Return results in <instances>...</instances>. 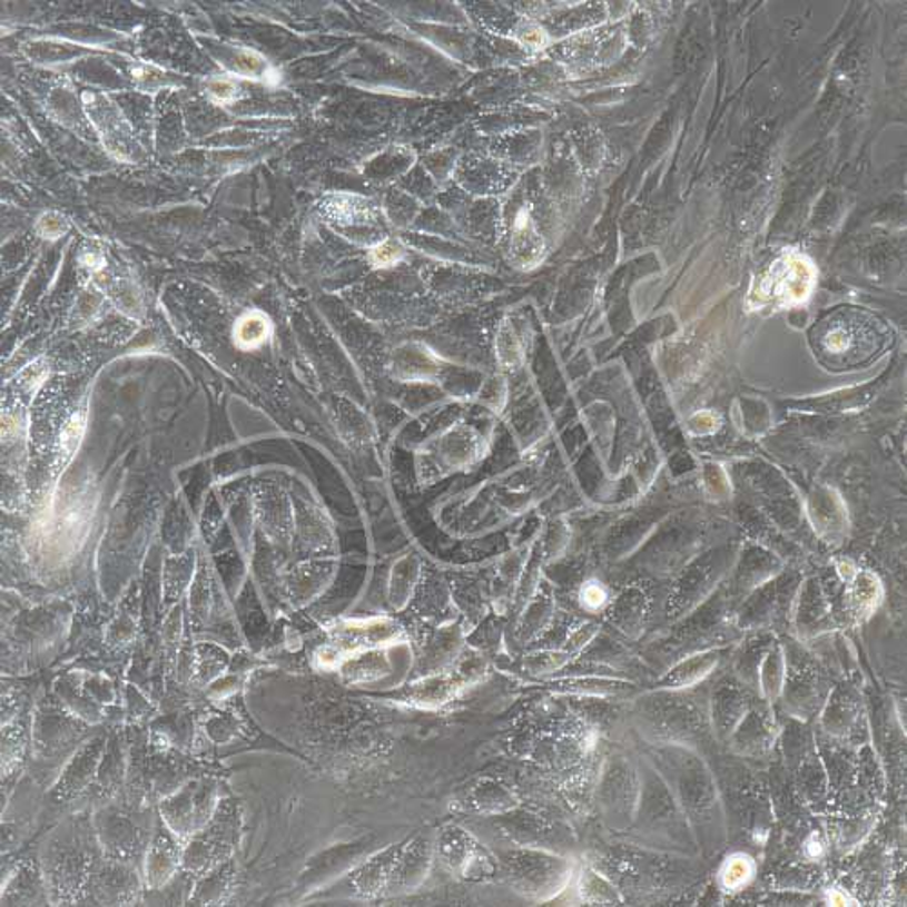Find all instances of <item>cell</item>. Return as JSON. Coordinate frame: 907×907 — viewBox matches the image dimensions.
<instances>
[{
    "label": "cell",
    "instance_id": "cell-13",
    "mask_svg": "<svg viewBox=\"0 0 907 907\" xmlns=\"http://www.w3.org/2000/svg\"><path fill=\"white\" fill-rule=\"evenodd\" d=\"M184 844L164 826L149 844L144 857V884L146 888L157 891L171 883L181 869Z\"/></svg>",
    "mask_w": 907,
    "mask_h": 907
},
{
    "label": "cell",
    "instance_id": "cell-18",
    "mask_svg": "<svg viewBox=\"0 0 907 907\" xmlns=\"http://www.w3.org/2000/svg\"><path fill=\"white\" fill-rule=\"evenodd\" d=\"M400 849H402V844L391 846V848L385 849L382 854L368 858L367 862L362 864V866L354 871L353 877H351V884H353L354 889H356L362 897L373 898L383 895V893H387V886L388 883H391V877H393Z\"/></svg>",
    "mask_w": 907,
    "mask_h": 907
},
{
    "label": "cell",
    "instance_id": "cell-34",
    "mask_svg": "<svg viewBox=\"0 0 907 907\" xmlns=\"http://www.w3.org/2000/svg\"><path fill=\"white\" fill-rule=\"evenodd\" d=\"M805 849L806 855H808L811 860H815V858H820L825 855V842H822L819 835H809L808 839H806Z\"/></svg>",
    "mask_w": 907,
    "mask_h": 907
},
{
    "label": "cell",
    "instance_id": "cell-3",
    "mask_svg": "<svg viewBox=\"0 0 907 907\" xmlns=\"http://www.w3.org/2000/svg\"><path fill=\"white\" fill-rule=\"evenodd\" d=\"M506 878L515 891L530 900H552L569 886L574 864L549 849L525 848L503 858Z\"/></svg>",
    "mask_w": 907,
    "mask_h": 907
},
{
    "label": "cell",
    "instance_id": "cell-33",
    "mask_svg": "<svg viewBox=\"0 0 907 907\" xmlns=\"http://www.w3.org/2000/svg\"><path fill=\"white\" fill-rule=\"evenodd\" d=\"M543 659H538V661H530L529 662V670L532 673H538V676H544V673H552L558 670V668L563 667L564 659L563 655H555V653H543L541 655Z\"/></svg>",
    "mask_w": 907,
    "mask_h": 907
},
{
    "label": "cell",
    "instance_id": "cell-28",
    "mask_svg": "<svg viewBox=\"0 0 907 907\" xmlns=\"http://www.w3.org/2000/svg\"><path fill=\"white\" fill-rule=\"evenodd\" d=\"M238 83L233 82L231 79H224V77H218V79H211L207 82V95L211 97V100H215L216 103H231L235 102L236 97H238Z\"/></svg>",
    "mask_w": 907,
    "mask_h": 907
},
{
    "label": "cell",
    "instance_id": "cell-7",
    "mask_svg": "<svg viewBox=\"0 0 907 907\" xmlns=\"http://www.w3.org/2000/svg\"><path fill=\"white\" fill-rule=\"evenodd\" d=\"M643 777L624 757H612L599 779L598 799L610 828L624 831L638 819Z\"/></svg>",
    "mask_w": 907,
    "mask_h": 907
},
{
    "label": "cell",
    "instance_id": "cell-9",
    "mask_svg": "<svg viewBox=\"0 0 907 907\" xmlns=\"http://www.w3.org/2000/svg\"><path fill=\"white\" fill-rule=\"evenodd\" d=\"M437 857L452 874L465 878H481L494 874V864L480 844L462 828L443 829L436 842Z\"/></svg>",
    "mask_w": 907,
    "mask_h": 907
},
{
    "label": "cell",
    "instance_id": "cell-1",
    "mask_svg": "<svg viewBox=\"0 0 907 907\" xmlns=\"http://www.w3.org/2000/svg\"><path fill=\"white\" fill-rule=\"evenodd\" d=\"M659 776L687 815L699 846L716 851L726 839V817L716 777L697 748L661 745Z\"/></svg>",
    "mask_w": 907,
    "mask_h": 907
},
{
    "label": "cell",
    "instance_id": "cell-16",
    "mask_svg": "<svg viewBox=\"0 0 907 907\" xmlns=\"http://www.w3.org/2000/svg\"><path fill=\"white\" fill-rule=\"evenodd\" d=\"M860 697L854 688L837 687L829 690L820 708V726L831 737H848L860 722Z\"/></svg>",
    "mask_w": 907,
    "mask_h": 907
},
{
    "label": "cell",
    "instance_id": "cell-11",
    "mask_svg": "<svg viewBox=\"0 0 907 907\" xmlns=\"http://www.w3.org/2000/svg\"><path fill=\"white\" fill-rule=\"evenodd\" d=\"M434 851H436V842L427 835H417L414 839L402 844L393 877L387 886V895H400V893L414 891L420 888L431 874Z\"/></svg>",
    "mask_w": 907,
    "mask_h": 907
},
{
    "label": "cell",
    "instance_id": "cell-23",
    "mask_svg": "<svg viewBox=\"0 0 907 907\" xmlns=\"http://www.w3.org/2000/svg\"><path fill=\"white\" fill-rule=\"evenodd\" d=\"M874 817L871 815H846L835 825L834 835L837 848H857L874 828Z\"/></svg>",
    "mask_w": 907,
    "mask_h": 907
},
{
    "label": "cell",
    "instance_id": "cell-31",
    "mask_svg": "<svg viewBox=\"0 0 907 907\" xmlns=\"http://www.w3.org/2000/svg\"><path fill=\"white\" fill-rule=\"evenodd\" d=\"M581 603L589 610H598L607 603V590L599 583H586L581 590Z\"/></svg>",
    "mask_w": 907,
    "mask_h": 907
},
{
    "label": "cell",
    "instance_id": "cell-4",
    "mask_svg": "<svg viewBox=\"0 0 907 907\" xmlns=\"http://www.w3.org/2000/svg\"><path fill=\"white\" fill-rule=\"evenodd\" d=\"M240 834V809L233 800H220L211 820L184 844L181 869L193 878L231 860Z\"/></svg>",
    "mask_w": 907,
    "mask_h": 907
},
{
    "label": "cell",
    "instance_id": "cell-21",
    "mask_svg": "<svg viewBox=\"0 0 907 907\" xmlns=\"http://www.w3.org/2000/svg\"><path fill=\"white\" fill-rule=\"evenodd\" d=\"M757 877L756 858L745 851L728 855L717 874V884L724 893H739L748 888Z\"/></svg>",
    "mask_w": 907,
    "mask_h": 907
},
{
    "label": "cell",
    "instance_id": "cell-26",
    "mask_svg": "<svg viewBox=\"0 0 907 907\" xmlns=\"http://www.w3.org/2000/svg\"><path fill=\"white\" fill-rule=\"evenodd\" d=\"M880 584L877 579L871 574L858 575L855 581V595L854 603L857 604V615H869L871 610L877 609L878 601H880Z\"/></svg>",
    "mask_w": 907,
    "mask_h": 907
},
{
    "label": "cell",
    "instance_id": "cell-20",
    "mask_svg": "<svg viewBox=\"0 0 907 907\" xmlns=\"http://www.w3.org/2000/svg\"><path fill=\"white\" fill-rule=\"evenodd\" d=\"M717 655H697L673 668L667 676L662 677L658 690H670V692H687L690 688H696L699 682L704 681L710 676L711 670L717 667Z\"/></svg>",
    "mask_w": 907,
    "mask_h": 907
},
{
    "label": "cell",
    "instance_id": "cell-17",
    "mask_svg": "<svg viewBox=\"0 0 907 907\" xmlns=\"http://www.w3.org/2000/svg\"><path fill=\"white\" fill-rule=\"evenodd\" d=\"M97 837L109 858L126 860L135 854L138 844L137 828L122 815L115 811H102L97 815Z\"/></svg>",
    "mask_w": 907,
    "mask_h": 907
},
{
    "label": "cell",
    "instance_id": "cell-32",
    "mask_svg": "<svg viewBox=\"0 0 907 907\" xmlns=\"http://www.w3.org/2000/svg\"><path fill=\"white\" fill-rule=\"evenodd\" d=\"M403 250L400 249L397 244L394 241H385L382 246L376 247L373 250V258L374 264L382 265V267H388V265L396 264L400 258H402Z\"/></svg>",
    "mask_w": 907,
    "mask_h": 907
},
{
    "label": "cell",
    "instance_id": "cell-24",
    "mask_svg": "<svg viewBox=\"0 0 907 907\" xmlns=\"http://www.w3.org/2000/svg\"><path fill=\"white\" fill-rule=\"evenodd\" d=\"M579 893L583 900L590 904H621V895L618 888L610 883L609 878L595 871V869H586L581 875V883H579Z\"/></svg>",
    "mask_w": 907,
    "mask_h": 907
},
{
    "label": "cell",
    "instance_id": "cell-19",
    "mask_svg": "<svg viewBox=\"0 0 907 907\" xmlns=\"http://www.w3.org/2000/svg\"><path fill=\"white\" fill-rule=\"evenodd\" d=\"M233 880H235V868H233L231 858V860L216 866L211 871L195 877L191 895H189V904H193V906H216V904L224 903L227 895L231 893Z\"/></svg>",
    "mask_w": 907,
    "mask_h": 907
},
{
    "label": "cell",
    "instance_id": "cell-15",
    "mask_svg": "<svg viewBox=\"0 0 907 907\" xmlns=\"http://www.w3.org/2000/svg\"><path fill=\"white\" fill-rule=\"evenodd\" d=\"M103 742L100 739L82 746L73 759L66 765L59 782L55 786V793L60 800L75 799L80 793L88 790V786L93 782L95 776L99 773L100 762H102Z\"/></svg>",
    "mask_w": 907,
    "mask_h": 907
},
{
    "label": "cell",
    "instance_id": "cell-27",
    "mask_svg": "<svg viewBox=\"0 0 907 907\" xmlns=\"http://www.w3.org/2000/svg\"><path fill=\"white\" fill-rule=\"evenodd\" d=\"M454 688L456 687H451L442 681L425 682L423 687H413L411 699L423 702V704H436V702L445 701L446 697H451Z\"/></svg>",
    "mask_w": 907,
    "mask_h": 907
},
{
    "label": "cell",
    "instance_id": "cell-14",
    "mask_svg": "<svg viewBox=\"0 0 907 907\" xmlns=\"http://www.w3.org/2000/svg\"><path fill=\"white\" fill-rule=\"evenodd\" d=\"M828 693L825 687H820L819 677L815 676V673L806 672V670L805 672L790 673L786 670L785 684H782L779 701L782 702V708L791 717L799 719V721H808V719L819 713Z\"/></svg>",
    "mask_w": 907,
    "mask_h": 907
},
{
    "label": "cell",
    "instance_id": "cell-6",
    "mask_svg": "<svg viewBox=\"0 0 907 907\" xmlns=\"http://www.w3.org/2000/svg\"><path fill=\"white\" fill-rule=\"evenodd\" d=\"M220 800L215 780H189L160 802L164 826L186 844L211 820Z\"/></svg>",
    "mask_w": 907,
    "mask_h": 907
},
{
    "label": "cell",
    "instance_id": "cell-5",
    "mask_svg": "<svg viewBox=\"0 0 907 907\" xmlns=\"http://www.w3.org/2000/svg\"><path fill=\"white\" fill-rule=\"evenodd\" d=\"M648 701L647 721L658 728L652 731L661 745L697 748V742L711 731L708 710L693 702V697L661 690L659 696Z\"/></svg>",
    "mask_w": 907,
    "mask_h": 907
},
{
    "label": "cell",
    "instance_id": "cell-2",
    "mask_svg": "<svg viewBox=\"0 0 907 907\" xmlns=\"http://www.w3.org/2000/svg\"><path fill=\"white\" fill-rule=\"evenodd\" d=\"M888 338V331L874 314L840 309L815 327L814 347L820 362L844 371L874 359Z\"/></svg>",
    "mask_w": 907,
    "mask_h": 907
},
{
    "label": "cell",
    "instance_id": "cell-10",
    "mask_svg": "<svg viewBox=\"0 0 907 907\" xmlns=\"http://www.w3.org/2000/svg\"><path fill=\"white\" fill-rule=\"evenodd\" d=\"M753 696L742 684L722 682L713 688L708 702V721L717 741L728 742L753 707Z\"/></svg>",
    "mask_w": 907,
    "mask_h": 907
},
{
    "label": "cell",
    "instance_id": "cell-25",
    "mask_svg": "<svg viewBox=\"0 0 907 907\" xmlns=\"http://www.w3.org/2000/svg\"><path fill=\"white\" fill-rule=\"evenodd\" d=\"M269 333V319L262 313H249L236 324L235 342L238 347L255 348L264 344Z\"/></svg>",
    "mask_w": 907,
    "mask_h": 907
},
{
    "label": "cell",
    "instance_id": "cell-22",
    "mask_svg": "<svg viewBox=\"0 0 907 907\" xmlns=\"http://www.w3.org/2000/svg\"><path fill=\"white\" fill-rule=\"evenodd\" d=\"M472 805L483 815H506L515 808L514 795L495 780H483L472 791Z\"/></svg>",
    "mask_w": 907,
    "mask_h": 907
},
{
    "label": "cell",
    "instance_id": "cell-12",
    "mask_svg": "<svg viewBox=\"0 0 907 907\" xmlns=\"http://www.w3.org/2000/svg\"><path fill=\"white\" fill-rule=\"evenodd\" d=\"M777 736H779V728H777L776 719L771 716L770 704L765 707H753L748 711L745 721L739 724L736 733L730 737V741L726 745L731 746V750L739 753V756L765 757L773 750L776 746Z\"/></svg>",
    "mask_w": 907,
    "mask_h": 907
},
{
    "label": "cell",
    "instance_id": "cell-30",
    "mask_svg": "<svg viewBox=\"0 0 907 907\" xmlns=\"http://www.w3.org/2000/svg\"><path fill=\"white\" fill-rule=\"evenodd\" d=\"M66 229H68V221L59 213H46L39 220V233L45 238H51V240L59 238L65 235Z\"/></svg>",
    "mask_w": 907,
    "mask_h": 907
},
{
    "label": "cell",
    "instance_id": "cell-29",
    "mask_svg": "<svg viewBox=\"0 0 907 907\" xmlns=\"http://www.w3.org/2000/svg\"><path fill=\"white\" fill-rule=\"evenodd\" d=\"M235 60V68L238 73L247 75V77H260V75L267 73L265 60L255 51H238Z\"/></svg>",
    "mask_w": 907,
    "mask_h": 907
},
{
    "label": "cell",
    "instance_id": "cell-8",
    "mask_svg": "<svg viewBox=\"0 0 907 907\" xmlns=\"http://www.w3.org/2000/svg\"><path fill=\"white\" fill-rule=\"evenodd\" d=\"M814 265L805 256L791 253L771 265L762 280H759L753 296L759 299V305L800 304L814 289Z\"/></svg>",
    "mask_w": 907,
    "mask_h": 907
}]
</instances>
